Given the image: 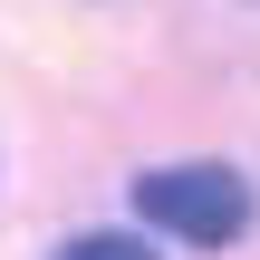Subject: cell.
<instances>
[{"mask_svg": "<svg viewBox=\"0 0 260 260\" xmlns=\"http://www.w3.org/2000/svg\"><path fill=\"white\" fill-rule=\"evenodd\" d=\"M135 212H145L154 232L193 241V251H232V241L251 232V183H241L232 164H154V174L135 183Z\"/></svg>", "mask_w": 260, "mask_h": 260, "instance_id": "1", "label": "cell"}, {"mask_svg": "<svg viewBox=\"0 0 260 260\" xmlns=\"http://www.w3.org/2000/svg\"><path fill=\"white\" fill-rule=\"evenodd\" d=\"M58 260H154L145 241H125V232H87V241H68Z\"/></svg>", "mask_w": 260, "mask_h": 260, "instance_id": "2", "label": "cell"}]
</instances>
